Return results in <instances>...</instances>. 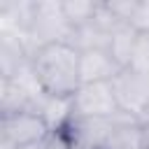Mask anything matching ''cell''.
Here are the masks:
<instances>
[{
	"mask_svg": "<svg viewBox=\"0 0 149 149\" xmlns=\"http://www.w3.org/2000/svg\"><path fill=\"white\" fill-rule=\"evenodd\" d=\"M105 149H142V123L123 112L116 114L114 130Z\"/></svg>",
	"mask_w": 149,
	"mask_h": 149,
	"instance_id": "obj_10",
	"label": "cell"
},
{
	"mask_svg": "<svg viewBox=\"0 0 149 149\" xmlns=\"http://www.w3.org/2000/svg\"><path fill=\"white\" fill-rule=\"evenodd\" d=\"M74 116L81 119H109L119 114V102L112 88V81L81 84L72 95Z\"/></svg>",
	"mask_w": 149,
	"mask_h": 149,
	"instance_id": "obj_5",
	"label": "cell"
},
{
	"mask_svg": "<svg viewBox=\"0 0 149 149\" xmlns=\"http://www.w3.org/2000/svg\"><path fill=\"white\" fill-rule=\"evenodd\" d=\"M112 88L119 102V112L137 119L140 123L149 121V77L130 68H123L114 79Z\"/></svg>",
	"mask_w": 149,
	"mask_h": 149,
	"instance_id": "obj_4",
	"label": "cell"
},
{
	"mask_svg": "<svg viewBox=\"0 0 149 149\" xmlns=\"http://www.w3.org/2000/svg\"><path fill=\"white\" fill-rule=\"evenodd\" d=\"M123 68L109 56V51H84L79 54V77L81 84L112 81Z\"/></svg>",
	"mask_w": 149,
	"mask_h": 149,
	"instance_id": "obj_7",
	"label": "cell"
},
{
	"mask_svg": "<svg viewBox=\"0 0 149 149\" xmlns=\"http://www.w3.org/2000/svg\"><path fill=\"white\" fill-rule=\"evenodd\" d=\"M61 5H63V14H65L68 23L72 28H77V26L88 23L95 16V9L100 2H95V0H61Z\"/></svg>",
	"mask_w": 149,
	"mask_h": 149,
	"instance_id": "obj_12",
	"label": "cell"
},
{
	"mask_svg": "<svg viewBox=\"0 0 149 149\" xmlns=\"http://www.w3.org/2000/svg\"><path fill=\"white\" fill-rule=\"evenodd\" d=\"M130 26L137 33H149V0H137L135 14L130 19Z\"/></svg>",
	"mask_w": 149,
	"mask_h": 149,
	"instance_id": "obj_14",
	"label": "cell"
},
{
	"mask_svg": "<svg viewBox=\"0 0 149 149\" xmlns=\"http://www.w3.org/2000/svg\"><path fill=\"white\" fill-rule=\"evenodd\" d=\"M35 114H40L44 119V123L49 126L51 133H58L63 130L72 119H74V107H72V98H63V95H49L44 93L35 107H33Z\"/></svg>",
	"mask_w": 149,
	"mask_h": 149,
	"instance_id": "obj_9",
	"label": "cell"
},
{
	"mask_svg": "<svg viewBox=\"0 0 149 149\" xmlns=\"http://www.w3.org/2000/svg\"><path fill=\"white\" fill-rule=\"evenodd\" d=\"M49 126L44 119L30 109L0 114V147L2 149H28L42 144L49 137Z\"/></svg>",
	"mask_w": 149,
	"mask_h": 149,
	"instance_id": "obj_3",
	"label": "cell"
},
{
	"mask_svg": "<svg viewBox=\"0 0 149 149\" xmlns=\"http://www.w3.org/2000/svg\"><path fill=\"white\" fill-rule=\"evenodd\" d=\"M114 30H116V28H114ZM114 30H112V28H107V26H102V23L93 16L88 23L72 28L68 44H70V47H74L79 54H84V51H107V47H109V40H112V33H114Z\"/></svg>",
	"mask_w": 149,
	"mask_h": 149,
	"instance_id": "obj_8",
	"label": "cell"
},
{
	"mask_svg": "<svg viewBox=\"0 0 149 149\" xmlns=\"http://www.w3.org/2000/svg\"><path fill=\"white\" fill-rule=\"evenodd\" d=\"M142 149H149V121L142 123Z\"/></svg>",
	"mask_w": 149,
	"mask_h": 149,
	"instance_id": "obj_16",
	"label": "cell"
},
{
	"mask_svg": "<svg viewBox=\"0 0 149 149\" xmlns=\"http://www.w3.org/2000/svg\"><path fill=\"white\" fill-rule=\"evenodd\" d=\"M33 70L49 95H63L72 98L77 88L81 86L79 77V51L70 47L68 42L47 44L42 47L33 58Z\"/></svg>",
	"mask_w": 149,
	"mask_h": 149,
	"instance_id": "obj_1",
	"label": "cell"
},
{
	"mask_svg": "<svg viewBox=\"0 0 149 149\" xmlns=\"http://www.w3.org/2000/svg\"><path fill=\"white\" fill-rule=\"evenodd\" d=\"M72 33V26L68 23L63 14L61 0H35V14L28 33L23 35V44L30 54V58L47 44L68 42Z\"/></svg>",
	"mask_w": 149,
	"mask_h": 149,
	"instance_id": "obj_2",
	"label": "cell"
},
{
	"mask_svg": "<svg viewBox=\"0 0 149 149\" xmlns=\"http://www.w3.org/2000/svg\"><path fill=\"white\" fill-rule=\"evenodd\" d=\"M42 149H72V147H70L65 133L58 130V133H49V137L42 142Z\"/></svg>",
	"mask_w": 149,
	"mask_h": 149,
	"instance_id": "obj_15",
	"label": "cell"
},
{
	"mask_svg": "<svg viewBox=\"0 0 149 149\" xmlns=\"http://www.w3.org/2000/svg\"><path fill=\"white\" fill-rule=\"evenodd\" d=\"M128 68L135 70V72H140V74H147V77H149V33H140Z\"/></svg>",
	"mask_w": 149,
	"mask_h": 149,
	"instance_id": "obj_13",
	"label": "cell"
},
{
	"mask_svg": "<svg viewBox=\"0 0 149 149\" xmlns=\"http://www.w3.org/2000/svg\"><path fill=\"white\" fill-rule=\"evenodd\" d=\"M116 116L109 119H81L74 116L65 128V137L72 149H105L109 142V135L114 130Z\"/></svg>",
	"mask_w": 149,
	"mask_h": 149,
	"instance_id": "obj_6",
	"label": "cell"
},
{
	"mask_svg": "<svg viewBox=\"0 0 149 149\" xmlns=\"http://www.w3.org/2000/svg\"><path fill=\"white\" fill-rule=\"evenodd\" d=\"M137 37H140V33H137L130 23H121V26L112 33V40H109L107 51H109V56H112L121 68H128V65H130V58H133Z\"/></svg>",
	"mask_w": 149,
	"mask_h": 149,
	"instance_id": "obj_11",
	"label": "cell"
}]
</instances>
